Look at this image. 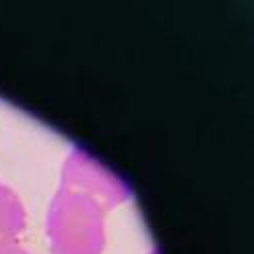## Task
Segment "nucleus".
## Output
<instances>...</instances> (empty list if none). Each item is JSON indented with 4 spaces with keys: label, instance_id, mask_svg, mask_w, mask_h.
<instances>
[{
    "label": "nucleus",
    "instance_id": "obj_2",
    "mask_svg": "<svg viewBox=\"0 0 254 254\" xmlns=\"http://www.w3.org/2000/svg\"><path fill=\"white\" fill-rule=\"evenodd\" d=\"M27 226V214L20 199L8 187L0 185V242L14 240Z\"/></svg>",
    "mask_w": 254,
    "mask_h": 254
},
{
    "label": "nucleus",
    "instance_id": "obj_1",
    "mask_svg": "<svg viewBox=\"0 0 254 254\" xmlns=\"http://www.w3.org/2000/svg\"><path fill=\"white\" fill-rule=\"evenodd\" d=\"M126 183L100 161L73 151L61 173V185L49 205L47 236L51 254H102L104 214L128 199Z\"/></svg>",
    "mask_w": 254,
    "mask_h": 254
},
{
    "label": "nucleus",
    "instance_id": "obj_3",
    "mask_svg": "<svg viewBox=\"0 0 254 254\" xmlns=\"http://www.w3.org/2000/svg\"><path fill=\"white\" fill-rule=\"evenodd\" d=\"M0 254H31V252L25 250L20 244H16L14 240H4L0 242Z\"/></svg>",
    "mask_w": 254,
    "mask_h": 254
}]
</instances>
